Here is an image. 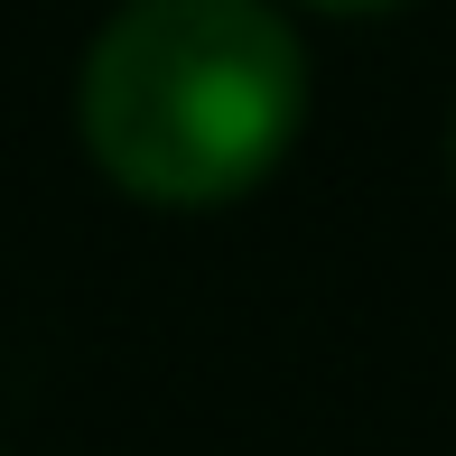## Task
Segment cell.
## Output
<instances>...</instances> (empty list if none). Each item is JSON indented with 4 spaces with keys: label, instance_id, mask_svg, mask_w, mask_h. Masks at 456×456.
<instances>
[{
    "label": "cell",
    "instance_id": "obj_2",
    "mask_svg": "<svg viewBox=\"0 0 456 456\" xmlns=\"http://www.w3.org/2000/svg\"><path fill=\"white\" fill-rule=\"evenodd\" d=\"M317 10H401V0H317Z\"/></svg>",
    "mask_w": 456,
    "mask_h": 456
},
{
    "label": "cell",
    "instance_id": "obj_1",
    "mask_svg": "<svg viewBox=\"0 0 456 456\" xmlns=\"http://www.w3.org/2000/svg\"><path fill=\"white\" fill-rule=\"evenodd\" d=\"M85 150L150 205H224L289 159L307 47L271 0H131L75 85Z\"/></svg>",
    "mask_w": 456,
    "mask_h": 456
}]
</instances>
